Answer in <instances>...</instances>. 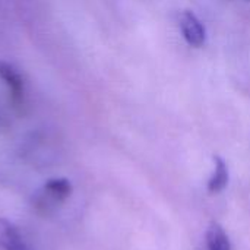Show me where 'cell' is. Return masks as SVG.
I'll use <instances>...</instances> for the list:
<instances>
[{
    "mask_svg": "<svg viewBox=\"0 0 250 250\" xmlns=\"http://www.w3.org/2000/svg\"><path fill=\"white\" fill-rule=\"evenodd\" d=\"M180 29L185 37V40L193 45V47H201L205 42L207 34L202 22L198 19V16L189 10L183 12L180 16Z\"/></svg>",
    "mask_w": 250,
    "mask_h": 250,
    "instance_id": "1",
    "label": "cell"
},
{
    "mask_svg": "<svg viewBox=\"0 0 250 250\" xmlns=\"http://www.w3.org/2000/svg\"><path fill=\"white\" fill-rule=\"evenodd\" d=\"M214 164H215V170L211 179L208 180V186H207L209 193L221 192L229 183V168L226 161L221 157H214Z\"/></svg>",
    "mask_w": 250,
    "mask_h": 250,
    "instance_id": "5",
    "label": "cell"
},
{
    "mask_svg": "<svg viewBox=\"0 0 250 250\" xmlns=\"http://www.w3.org/2000/svg\"><path fill=\"white\" fill-rule=\"evenodd\" d=\"M0 78L7 85L12 94V101L15 104H21L23 101V81L18 70L12 64L0 60Z\"/></svg>",
    "mask_w": 250,
    "mask_h": 250,
    "instance_id": "2",
    "label": "cell"
},
{
    "mask_svg": "<svg viewBox=\"0 0 250 250\" xmlns=\"http://www.w3.org/2000/svg\"><path fill=\"white\" fill-rule=\"evenodd\" d=\"M41 189L56 204L64 202L72 193V185L66 179H51V180L45 182V185Z\"/></svg>",
    "mask_w": 250,
    "mask_h": 250,
    "instance_id": "4",
    "label": "cell"
},
{
    "mask_svg": "<svg viewBox=\"0 0 250 250\" xmlns=\"http://www.w3.org/2000/svg\"><path fill=\"white\" fill-rule=\"evenodd\" d=\"M0 250H29L18 229L4 218H0Z\"/></svg>",
    "mask_w": 250,
    "mask_h": 250,
    "instance_id": "3",
    "label": "cell"
},
{
    "mask_svg": "<svg viewBox=\"0 0 250 250\" xmlns=\"http://www.w3.org/2000/svg\"><path fill=\"white\" fill-rule=\"evenodd\" d=\"M208 250H231L227 233L218 223H212L207 230Z\"/></svg>",
    "mask_w": 250,
    "mask_h": 250,
    "instance_id": "6",
    "label": "cell"
},
{
    "mask_svg": "<svg viewBox=\"0 0 250 250\" xmlns=\"http://www.w3.org/2000/svg\"><path fill=\"white\" fill-rule=\"evenodd\" d=\"M57 205L59 204H56L50 196H47L42 192V189L35 192V195L31 199V207L34 209V212L41 215V217H48L50 214H53V211L56 209Z\"/></svg>",
    "mask_w": 250,
    "mask_h": 250,
    "instance_id": "7",
    "label": "cell"
}]
</instances>
